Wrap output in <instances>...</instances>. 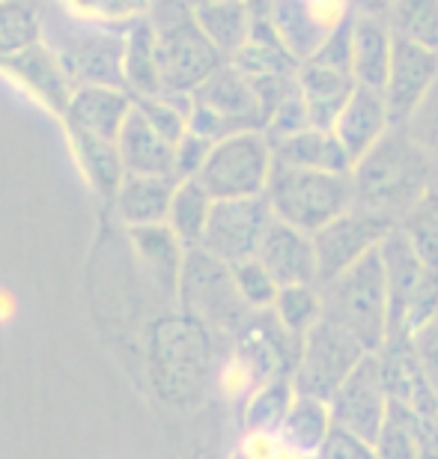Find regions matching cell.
Instances as JSON below:
<instances>
[{
    "mask_svg": "<svg viewBox=\"0 0 438 459\" xmlns=\"http://www.w3.org/2000/svg\"><path fill=\"white\" fill-rule=\"evenodd\" d=\"M397 224V218L376 212V209L349 206L343 215L316 230L313 245L319 256V287L355 265L361 256L376 251Z\"/></svg>",
    "mask_w": 438,
    "mask_h": 459,
    "instance_id": "8fae6325",
    "label": "cell"
},
{
    "mask_svg": "<svg viewBox=\"0 0 438 459\" xmlns=\"http://www.w3.org/2000/svg\"><path fill=\"white\" fill-rule=\"evenodd\" d=\"M364 355H367V349L355 341L346 328L322 316L301 341L298 364L292 370L296 394L331 400Z\"/></svg>",
    "mask_w": 438,
    "mask_h": 459,
    "instance_id": "30bf717a",
    "label": "cell"
},
{
    "mask_svg": "<svg viewBox=\"0 0 438 459\" xmlns=\"http://www.w3.org/2000/svg\"><path fill=\"white\" fill-rule=\"evenodd\" d=\"M48 0H0V60L45 39Z\"/></svg>",
    "mask_w": 438,
    "mask_h": 459,
    "instance_id": "f546056e",
    "label": "cell"
},
{
    "mask_svg": "<svg viewBox=\"0 0 438 459\" xmlns=\"http://www.w3.org/2000/svg\"><path fill=\"white\" fill-rule=\"evenodd\" d=\"M388 24L397 36L438 51V0H397Z\"/></svg>",
    "mask_w": 438,
    "mask_h": 459,
    "instance_id": "8d00e7d4",
    "label": "cell"
},
{
    "mask_svg": "<svg viewBox=\"0 0 438 459\" xmlns=\"http://www.w3.org/2000/svg\"><path fill=\"white\" fill-rule=\"evenodd\" d=\"M292 400H296V382L289 373L266 379L242 406L245 433H278L289 415Z\"/></svg>",
    "mask_w": 438,
    "mask_h": 459,
    "instance_id": "1f68e13d",
    "label": "cell"
},
{
    "mask_svg": "<svg viewBox=\"0 0 438 459\" xmlns=\"http://www.w3.org/2000/svg\"><path fill=\"white\" fill-rule=\"evenodd\" d=\"M382 263H385L388 274V296H391V328H388V341H406L403 337V323H406V310L412 305L417 287H421L426 265L421 260V254L415 251L412 238L406 236L403 227H394L388 233L385 242L379 245Z\"/></svg>",
    "mask_w": 438,
    "mask_h": 459,
    "instance_id": "d6986e66",
    "label": "cell"
},
{
    "mask_svg": "<svg viewBox=\"0 0 438 459\" xmlns=\"http://www.w3.org/2000/svg\"><path fill=\"white\" fill-rule=\"evenodd\" d=\"M296 81H298L301 96H305L307 111H310V123L319 128L334 126L337 114L343 111L346 99L352 96L355 84H358L349 72L322 66V63H316V60L298 63Z\"/></svg>",
    "mask_w": 438,
    "mask_h": 459,
    "instance_id": "484cf974",
    "label": "cell"
},
{
    "mask_svg": "<svg viewBox=\"0 0 438 459\" xmlns=\"http://www.w3.org/2000/svg\"><path fill=\"white\" fill-rule=\"evenodd\" d=\"M123 81L125 90L138 96H159L164 93L161 63H159V39L150 24V15L134 22L125 30V51H123Z\"/></svg>",
    "mask_w": 438,
    "mask_h": 459,
    "instance_id": "4316f807",
    "label": "cell"
},
{
    "mask_svg": "<svg viewBox=\"0 0 438 459\" xmlns=\"http://www.w3.org/2000/svg\"><path fill=\"white\" fill-rule=\"evenodd\" d=\"M179 305L215 334H239L253 310L242 299L233 265L203 247H188L179 278Z\"/></svg>",
    "mask_w": 438,
    "mask_h": 459,
    "instance_id": "52a82bcc",
    "label": "cell"
},
{
    "mask_svg": "<svg viewBox=\"0 0 438 459\" xmlns=\"http://www.w3.org/2000/svg\"><path fill=\"white\" fill-rule=\"evenodd\" d=\"M271 314L278 323L305 341V334L322 319V287L319 283H296V287H280Z\"/></svg>",
    "mask_w": 438,
    "mask_h": 459,
    "instance_id": "836d02e7",
    "label": "cell"
},
{
    "mask_svg": "<svg viewBox=\"0 0 438 459\" xmlns=\"http://www.w3.org/2000/svg\"><path fill=\"white\" fill-rule=\"evenodd\" d=\"M346 4H349L352 13H361V15H376V18H388L397 0H346Z\"/></svg>",
    "mask_w": 438,
    "mask_h": 459,
    "instance_id": "ee69618b",
    "label": "cell"
},
{
    "mask_svg": "<svg viewBox=\"0 0 438 459\" xmlns=\"http://www.w3.org/2000/svg\"><path fill=\"white\" fill-rule=\"evenodd\" d=\"M266 197L275 218L298 230H307V233H316L349 206H355L352 173L292 168V164L275 161Z\"/></svg>",
    "mask_w": 438,
    "mask_h": 459,
    "instance_id": "8992f818",
    "label": "cell"
},
{
    "mask_svg": "<svg viewBox=\"0 0 438 459\" xmlns=\"http://www.w3.org/2000/svg\"><path fill=\"white\" fill-rule=\"evenodd\" d=\"M391 54H394V30L388 18L352 13V75L364 87L385 90Z\"/></svg>",
    "mask_w": 438,
    "mask_h": 459,
    "instance_id": "cb8c5ba5",
    "label": "cell"
},
{
    "mask_svg": "<svg viewBox=\"0 0 438 459\" xmlns=\"http://www.w3.org/2000/svg\"><path fill=\"white\" fill-rule=\"evenodd\" d=\"M125 173H155V177H176V143H170L138 105L132 108L129 119L123 123V132L116 137Z\"/></svg>",
    "mask_w": 438,
    "mask_h": 459,
    "instance_id": "ffe728a7",
    "label": "cell"
},
{
    "mask_svg": "<svg viewBox=\"0 0 438 459\" xmlns=\"http://www.w3.org/2000/svg\"><path fill=\"white\" fill-rule=\"evenodd\" d=\"M408 341H412V352L417 358V364H421L426 382H430L433 391L438 394V316L417 328Z\"/></svg>",
    "mask_w": 438,
    "mask_h": 459,
    "instance_id": "7bdbcfd3",
    "label": "cell"
},
{
    "mask_svg": "<svg viewBox=\"0 0 438 459\" xmlns=\"http://www.w3.org/2000/svg\"><path fill=\"white\" fill-rule=\"evenodd\" d=\"M212 137L188 128L176 143V179H194L203 170L209 152H212Z\"/></svg>",
    "mask_w": 438,
    "mask_h": 459,
    "instance_id": "ab89813d",
    "label": "cell"
},
{
    "mask_svg": "<svg viewBox=\"0 0 438 459\" xmlns=\"http://www.w3.org/2000/svg\"><path fill=\"white\" fill-rule=\"evenodd\" d=\"M69 15L107 30H129L134 22L150 15L155 0H57Z\"/></svg>",
    "mask_w": 438,
    "mask_h": 459,
    "instance_id": "e575fe53",
    "label": "cell"
},
{
    "mask_svg": "<svg viewBox=\"0 0 438 459\" xmlns=\"http://www.w3.org/2000/svg\"><path fill=\"white\" fill-rule=\"evenodd\" d=\"M403 128H406V134L438 164V81L430 93L424 96V102L412 111V117L403 123Z\"/></svg>",
    "mask_w": 438,
    "mask_h": 459,
    "instance_id": "f35d334b",
    "label": "cell"
},
{
    "mask_svg": "<svg viewBox=\"0 0 438 459\" xmlns=\"http://www.w3.org/2000/svg\"><path fill=\"white\" fill-rule=\"evenodd\" d=\"M260 263L266 265L278 287H296V283H319V256L313 233L298 230L287 221L269 224L260 245Z\"/></svg>",
    "mask_w": 438,
    "mask_h": 459,
    "instance_id": "e0dca14e",
    "label": "cell"
},
{
    "mask_svg": "<svg viewBox=\"0 0 438 459\" xmlns=\"http://www.w3.org/2000/svg\"><path fill=\"white\" fill-rule=\"evenodd\" d=\"M271 170H275V150L269 134L262 128H245L212 143V152L197 179L215 200L260 197L266 195Z\"/></svg>",
    "mask_w": 438,
    "mask_h": 459,
    "instance_id": "ba28073f",
    "label": "cell"
},
{
    "mask_svg": "<svg viewBox=\"0 0 438 459\" xmlns=\"http://www.w3.org/2000/svg\"><path fill=\"white\" fill-rule=\"evenodd\" d=\"M191 96H194V105H191L188 128L212 137V141L245 132V128H262L257 84L230 60L215 75H209Z\"/></svg>",
    "mask_w": 438,
    "mask_h": 459,
    "instance_id": "9c48e42d",
    "label": "cell"
},
{
    "mask_svg": "<svg viewBox=\"0 0 438 459\" xmlns=\"http://www.w3.org/2000/svg\"><path fill=\"white\" fill-rule=\"evenodd\" d=\"M191 459H215L212 454H209V451H197L194 456H191Z\"/></svg>",
    "mask_w": 438,
    "mask_h": 459,
    "instance_id": "7dc6e473",
    "label": "cell"
},
{
    "mask_svg": "<svg viewBox=\"0 0 438 459\" xmlns=\"http://www.w3.org/2000/svg\"><path fill=\"white\" fill-rule=\"evenodd\" d=\"M271 221H275V212L266 195L215 200L200 247L230 265L253 260Z\"/></svg>",
    "mask_w": 438,
    "mask_h": 459,
    "instance_id": "7c38bea8",
    "label": "cell"
},
{
    "mask_svg": "<svg viewBox=\"0 0 438 459\" xmlns=\"http://www.w3.org/2000/svg\"><path fill=\"white\" fill-rule=\"evenodd\" d=\"M129 238L146 274L159 283V290L167 299H179L182 263H185L188 254V247L179 242V236L167 224H146L129 227Z\"/></svg>",
    "mask_w": 438,
    "mask_h": 459,
    "instance_id": "603a6c76",
    "label": "cell"
},
{
    "mask_svg": "<svg viewBox=\"0 0 438 459\" xmlns=\"http://www.w3.org/2000/svg\"><path fill=\"white\" fill-rule=\"evenodd\" d=\"M15 314V299L6 290H0V323H9Z\"/></svg>",
    "mask_w": 438,
    "mask_h": 459,
    "instance_id": "bcb514c9",
    "label": "cell"
},
{
    "mask_svg": "<svg viewBox=\"0 0 438 459\" xmlns=\"http://www.w3.org/2000/svg\"><path fill=\"white\" fill-rule=\"evenodd\" d=\"M310 60L322 63V66H331V69H340V72H349L352 75V15L328 36L322 42V48H319Z\"/></svg>",
    "mask_w": 438,
    "mask_h": 459,
    "instance_id": "b9f144b4",
    "label": "cell"
},
{
    "mask_svg": "<svg viewBox=\"0 0 438 459\" xmlns=\"http://www.w3.org/2000/svg\"><path fill=\"white\" fill-rule=\"evenodd\" d=\"M4 69L24 90L36 93V99H39L42 105H48L54 114H60L63 119H66L69 96L75 87H72L69 75L63 72L60 60L54 57V51L48 48V45L39 42V45H33V48L15 54V57H6Z\"/></svg>",
    "mask_w": 438,
    "mask_h": 459,
    "instance_id": "44dd1931",
    "label": "cell"
},
{
    "mask_svg": "<svg viewBox=\"0 0 438 459\" xmlns=\"http://www.w3.org/2000/svg\"><path fill=\"white\" fill-rule=\"evenodd\" d=\"M150 24L159 39L164 93H194L227 63L224 54L203 33L188 0H155Z\"/></svg>",
    "mask_w": 438,
    "mask_h": 459,
    "instance_id": "277c9868",
    "label": "cell"
},
{
    "mask_svg": "<svg viewBox=\"0 0 438 459\" xmlns=\"http://www.w3.org/2000/svg\"><path fill=\"white\" fill-rule=\"evenodd\" d=\"M399 227L412 238L415 251L426 265L438 269V177L424 191V197L399 218Z\"/></svg>",
    "mask_w": 438,
    "mask_h": 459,
    "instance_id": "d590c367",
    "label": "cell"
},
{
    "mask_svg": "<svg viewBox=\"0 0 438 459\" xmlns=\"http://www.w3.org/2000/svg\"><path fill=\"white\" fill-rule=\"evenodd\" d=\"M391 128H394V119H391L385 90L355 84L343 111L334 119L331 132L343 143V150L352 155V161H361Z\"/></svg>",
    "mask_w": 438,
    "mask_h": 459,
    "instance_id": "ac0fdd59",
    "label": "cell"
},
{
    "mask_svg": "<svg viewBox=\"0 0 438 459\" xmlns=\"http://www.w3.org/2000/svg\"><path fill=\"white\" fill-rule=\"evenodd\" d=\"M215 197L209 195L206 186L194 179H179L176 191H173L170 200V212H167V227L179 236V242L185 247H200L209 224V215H212Z\"/></svg>",
    "mask_w": 438,
    "mask_h": 459,
    "instance_id": "4dcf8cb0",
    "label": "cell"
},
{
    "mask_svg": "<svg viewBox=\"0 0 438 459\" xmlns=\"http://www.w3.org/2000/svg\"><path fill=\"white\" fill-rule=\"evenodd\" d=\"M245 6L251 9L253 22H257V18H269L271 15V6H275V0H245Z\"/></svg>",
    "mask_w": 438,
    "mask_h": 459,
    "instance_id": "f6af8a7d",
    "label": "cell"
},
{
    "mask_svg": "<svg viewBox=\"0 0 438 459\" xmlns=\"http://www.w3.org/2000/svg\"><path fill=\"white\" fill-rule=\"evenodd\" d=\"M331 427H334V418H331V406H328V400L296 394L289 415L284 418V424H280V429H278V438L284 442V447H289L292 454L319 456L328 433H331Z\"/></svg>",
    "mask_w": 438,
    "mask_h": 459,
    "instance_id": "83f0119b",
    "label": "cell"
},
{
    "mask_svg": "<svg viewBox=\"0 0 438 459\" xmlns=\"http://www.w3.org/2000/svg\"><path fill=\"white\" fill-rule=\"evenodd\" d=\"M352 9L346 0H275L269 22L298 63L310 60Z\"/></svg>",
    "mask_w": 438,
    "mask_h": 459,
    "instance_id": "5bb4252c",
    "label": "cell"
},
{
    "mask_svg": "<svg viewBox=\"0 0 438 459\" xmlns=\"http://www.w3.org/2000/svg\"><path fill=\"white\" fill-rule=\"evenodd\" d=\"M424 427L417 411L403 400H391L388 418L382 424L376 442V459H421Z\"/></svg>",
    "mask_w": 438,
    "mask_h": 459,
    "instance_id": "d6a6232c",
    "label": "cell"
},
{
    "mask_svg": "<svg viewBox=\"0 0 438 459\" xmlns=\"http://www.w3.org/2000/svg\"><path fill=\"white\" fill-rule=\"evenodd\" d=\"M233 274H236V283H239L242 299L248 301L251 310H271L280 287H278V281L269 274L266 265L260 263V256L245 260V263H236Z\"/></svg>",
    "mask_w": 438,
    "mask_h": 459,
    "instance_id": "74e56055",
    "label": "cell"
},
{
    "mask_svg": "<svg viewBox=\"0 0 438 459\" xmlns=\"http://www.w3.org/2000/svg\"><path fill=\"white\" fill-rule=\"evenodd\" d=\"M54 57L60 60L72 87L81 84H111L125 87L123 81V51L125 30H107V27L87 24L69 15L57 0L48 4L45 15V39Z\"/></svg>",
    "mask_w": 438,
    "mask_h": 459,
    "instance_id": "5b68a950",
    "label": "cell"
},
{
    "mask_svg": "<svg viewBox=\"0 0 438 459\" xmlns=\"http://www.w3.org/2000/svg\"><path fill=\"white\" fill-rule=\"evenodd\" d=\"M328 406H331V418L337 427L349 429V433L367 438V442H376L391 406L379 352H367L355 364V370L346 376L337 394L328 400Z\"/></svg>",
    "mask_w": 438,
    "mask_h": 459,
    "instance_id": "4fadbf2b",
    "label": "cell"
},
{
    "mask_svg": "<svg viewBox=\"0 0 438 459\" xmlns=\"http://www.w3.org/2000/svg\"><path fill=\"white\" fill-rule=\"evenodd\" d=\"M435 177L438 164L406 134L403 126H394L361 161H355V206L376 209L399 221Z\"/></svg>",
    "mask_w": 438,
    "mask_h": 459,
    "instance_id": "7a4b0ae2",
    "label": "cell"
},
{
    "mask_svg": "<svg viewBox=\"0 0 438 459\" xmlns=\"http://www.w3.org/2000/svg\"><path fill=\"white\" fill-rule=\"evenodd\" d=\"M176 177H155V173H125L114 195V209L125 227L167 224L170 200L176 191Z\"/></svg>",
    "mask_w": 438,
    "mask_h": 459,
    "instance_id": "7402d4cb",
    "label": "cell"
},
{
    "mask_svg": "<svg viewBox=\"0 0 438 459\" xmlns=\"http://www.w3.org/2000/svg\"><path fill=\"white\" fill-rule=\"evenodd\" d=\"M438 81V51L394 33V54L385 81V99L394 126H403Z\"/></svg>",
    "mask_w": 438,
    "mask_h": 459,
    "instance_id": "9a60e30c",
    "label": "cell"
},
{
    "mask_svg": "<svg viewBox=\"0 0 438 459\" xmlns=\"http://www.w3.org/2000/svg\"><path fill=\"white\" fill-rule=\"evenodd\" d=\"M194 15L203 33L212 39V45L224 54L227 60L251 39L253 33V15L245 6V0H215V4L194 6Z\"/></svg>",
    "mask_w": 438,
    "mask_h": 459,
    "instance_id": "f1b7e54d",
    "label": "cell"
},
{
    "mask_svg": "<svg viewBox=\"0 0 438 459\" xmlns=\"http://www.w3.org/2000/svg\"><path fill=\"white\" fill-rule=\"evenodd\" d=\"M275 161L292 164V168H310V170H328V173H352L355 161L343 150L331 128L310 126L305 132L287 134L271 141Z\"/></svg>",
    "mask_w": 438,
    "mask_h": 459,
    "instance_id": "d4e9b609",
    "label": "cell"
},
{
    "mask_svg": "<svg viewBox=\"0 0 438 459\" xmlns=\"http://www.w3.org/2000/svg\"><path fill=\"white\" fill-rule=\"evenodd\" d=\"M132 108H134V96L125 87L81 84L69 96L66 128L69 134H87L96 137V141L116 143Z\"/></svg>",
    "mask_w": 438,
    "mask_h": 459,
    "instance_id": "2e32d148",
    "label": "cell"
},
{
    "mask_svg": "<svg viewBox=\"0 0 438 459\" xmlns=\"http://www.w3.org/2000/svg\"><path fill=\"white\" fill-rule=\"evenodd\" d=\"M191 314H164L146 332V364L159 397L170 406H194L215 382V343Z\"/></svg>",
    "mask_w": 438,
    "mask_h": 459,
    "instance_id": "6da1fadb",
    "label": "cell"
},
{
    "mask_svg": "<svg viewBox=\"0 0 438 459\" xmlns=\"http://www.w3.org/2000/svg\"><path fill=\"white\" fill-rule=\"evenodd\" d=\"M322 316L346 328L367 352L388 343L391 296L379 247L322 283Z\"/></svg>",
    "mask_w": 438,
    "mask_h": 459,
    "instance_id": "3957f363",
    "label": "cell"
},
{
    "mask_svg": "<svg viewBox=\"0 0 438 459\" xmlns=\"http://www.w3.org/2000/svg\"><path fill=\"white\" fill-rule=\"evenodd\" d=\"M319 459H376V447L367 438L349 433L343 427H331L328 433L322 451H319Z\"/></svg>",
    "mask_w": 438,
    "mask_h": 459,
    "instance_id": "60d3db41",
    "label": "cell"
},
{
    "mask_svg": "<svg viewBox=\"0 0 438 459\" xmlns=\"http://www.w3.org/2000/svg\"><path fill=\"white\" fill-rule=\"evenodd\" d=\"M191 6H200V4H215V0H188Z\"/></svg>",
    "mask_w": 438,
    "mask_h": 459,
    "instance_id": "c3c4849f",
    "label": "cell"
}]
</instances>
